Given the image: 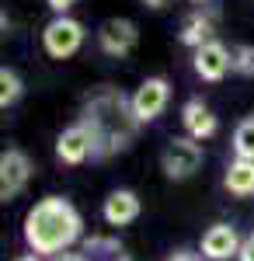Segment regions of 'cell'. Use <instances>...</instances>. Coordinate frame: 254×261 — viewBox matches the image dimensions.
<instances>
[{
	"mask_svg": "<svg viewBox=\"0 0 254 261\" xmlns=\"http://www.w3.org/2000/svg\"><path fill=\"white\" fill-rule=\"evenodd\" d=\"M223 185L237 199H251L254 195V161H234L226 167V174H223Z\"/></svg>",
	"mask_w": 254,
	"mask_h": 261,
	"instance_id": "obj_14",
	"label": "cell"
},
{
	"mask_svg": "<svg viewBox=\"0 0 254 261\" xmlns=\"http://www.w3.org/2000/svg\"><path fill=\"white\" fill-rule=\"evenodd\" d=\"M167 261H202V254L188 251V247H177L174 254H167Z\"/></svg>",
	"mask_w": 254,
	"mask_h": 261,
	"instance_id": "obj_19",
	"label": "cell"
},
{
	"mask_svg": "<svg viewBox=\"0 0 254 261\" xmlns=\"http://www.w3.org/2000/svg\"><path fill=\"white\" fill-rule=\"evenodd\" d=\"M129 101H133V119H136L139 125L160 119L164 108H167V101H171V81H167V77H146V81L129 94Z\"/></svg>",
	"mask_w": 254,
	"mask_h": 261,
	"instance_id": "obj_6",
	"label": "cell"
},
{
	"mask_svg": "<svg viewBox=\"0 0 254 261\" xmlns=\"http://www.w3.org/2000/svg\"><path fill=\"white\" fill-rule=\"evenodd\" d=\"M234 153H237V161H254V115H247V119L237 122Z\"/></svg>",
	"mask_w": 254,
	"mask_h": 261,
	"instance_id": "obj_16",
	"label": "cell"
},
{
	"mask_svg": "<svg viewBox=\"0 0 254 261\" xmlns=\"http://www.w3.org/2000/svg\"><path fill=\"white\" fill-rule=\"evenodd\" d=\"M139 4H143V7H150V11H164L171 0H139Z\"/></svg>",
	"mask_w": 254,
	"mask_h": 261,
	"instance_id": "obj_22",
	"label": "cell"
},
{
	"mask_svg": "<svg viewBox=\"0 0 254 261\" xmlns=\"http://www.w3.org/2000/svg\"><path fill=\"white\" fill-rule=\"evenodd\" d=\"M80 122L94 136V157L122 153L133 143V133H136V125H139L133 119V101L125 98L122 91H115V87H101L98 94L87 101Z\"/></svg>",
	"mask_w": 254,
	"mask_h": 261,
	"instance_id": "obj_2",
	"label": "cell"
},
{
	"mask_svg": "<svg viewBox=\"0 0 254 261\" xmlns=\"http://www.w3.org/2000/svg\"><path fill=\"white\" fill-rule=\"evenodd\" d=\"M177 42L188 49H202L206 42H213V14L209 11H192L177 28Z\"/></svg>",
	"mask_w": 254,
	"mask_h": 261,
	"instance_id": "obj_13",
	"label": "cell"
},
{
	"mask_svg": "<svg viewBox=\"0 0 254 261\" xmlns=\"http://www.w3.org/2000/svg\"><path fill=\"white\" fill-rule=\"evenodd\" d=\"M21 237L32 254L56 258V254H66L84 237V216L66 195H45L24 213Z\"/></svg>",
	"mask_w": 254,
	"mask_h": 261,
	"instance_id": "obj_1",
	"label": "cell"
},
{
	"mask_svg": "<svg viewBox=\"0 0 254 261\" xmlns=\"http://www.w3.org/2000/svg\"><path fill=\"white\" fill-rule=\"evenodd\" d=\"M56 157L66 167H80V164H87L94 157V136H91V129L80 119L56 136Z\"/></svg>",
	"mask_w": 254,
	"mask_h": 261,
	"instance_id": "obj_8",
	"label": "cell"
},
{
	"mask_svg": "<svg viewBox=\"0 0 254 261\" xmlns=\"http://www.w3.org/2000/svg\"><path fill=\"white\" fill-rule=\"evenodd\" d=\"M139 42V24L129 18H108L101 21L98 28V45L105 56H112V60H125L133 49H136Z\"/></svg>",
	"mask_w": 254,
	"mask_h": 261,
	"instance_id": "obj_7",
	"label": "cell"
},
{
	"mask_svg": "<svg viewBox=\"0 0 254 261\" xmlns=\"http://www.w3.org/2000/svg\"><path fill=\"white\" fill-rule=\"evenodd\" d=\"M202 164H206V150L192 136H174V140L164 146V153H160V171H164L167 181L195 178L198 171H202Z\"/></svg>",
	"mask_w": 254,
	"mask_h": 261,
	"instance_id": "obj_3",
	"label": "cell"
},
{
	"mask_svg": "<svg viewBox=\"0 0 254 261\" xmlns=\"http://www.w3.org/2000/svg\"><path fill=\"white\" fill-rule=\"evenodd\" d=\"M49 261H87V254H77V251H66V254H56Z\"/></svg>",
	"mask_w": 254,
	"mask_h": 261,
	"instance_id": "obj_21",
	"label": "cell"
},
{
	"mask_svg": "<svg viewBox=\"0 0 254 261\" xmlns=\"http://www.w3.org/2000/svg\"><path fill=\"white\" fill-rule=\"evenodd\" d=\"M181 129H185V136L206 143V140H213L216 133H219V119L213 115V108H209L202 98H188L185 105H181Z\"/></svg>",
	"mask_w": 254,
	"mask_h": 261,
	"instance_id": "obj_12",
	"label": "cell"
},
{
	"mask_svg": "<svg viewBox=\"0 0 254 261\" xmlns=\"http://www.w3.org/2000/svg\"><path fill=\"white\" fill-rule=\"evenodd\" d=\"M237 261H254V233H247V237H244V244H240V254H237Z\"/></svg>",
	"mask_w": 254,
	"mask_h": 261,
	"instance_id": "obj_18",
	"label": "cell"
},
{
	"mask_svg": "<svg viewBox=\"0 0 254 261\" xmlns=\"http://www.w3.org/2000/svg\"><path fill=\"white\" fill-rule=\"evenodd\" d=\"M35 174V164L32 157L21 150V146H7L0 153V202H14L28 188V181Z\"/></svg>",
	"mask_w": 254,
	"mask_h": 261,
	"instance_id": "obj_5",
	"label": "cell"
},
{
	"mask_svg": "<svg viewBox=\"0 0 254 261\" xmlns=\"http://www.w3.org/2000/svg\"><path fill=\"white\" fill-rule=\"evenodd\" d=\"M45 4H49V11H53V14L59 18V14H66V11H70L77 0H45Z\"/></svg>",
	"mask_w": 254,
	"mask_h": 261,
	"instance_id": "obj_20",
	"label": "cell"
},
{
	"mask_svg": "<svg viewBox=\"0 0 254 261\" xmlns=\"http://www.w3.org/2000/svg\"><path fill=\"white\" fill-rule=\"evenodd\" d=\"M192 66H195V73L202 77V81L219 84L230 70H234V53H230L219 39H213V42H206L202 49L192 53Z\"/></svg>",
	"mask_w": 254,
	"mask_h": 261,
	"instance_id": "obj_10",
	"label": "cell"
},
{
	"mask_svg": "<svg viewBox=\"0 0 254 261\" xmlns=\"http://www.w3.org/2000/svg\"><path fill=\"white\" fill-rule=\"evenodd\" d=\"M14 261H42L39 254H21V258H14Z\"/></svg>",
	"mask_w": 254,
	"mask_h": 261,
	"instance_id": "obj_23",
	"label": "cell"
},
{
	"mask_svg": "<svg viewBox=\"0 0 254 261\" xmlns=\"http://www.w3.org/2000/svg\"><path fill=\"white\" fill-rule=\"evenodd\" d=\"M240 244H244V237L237 233V226H230V223H213L202 233V241H198V254L206 261H230V258L240 254Z\"/></svg>",
	"mask_w": 254,
	"mask_h": 261,
	"instance_id": "obj_9",
	"label": "cell"
},
{
	"mask_svg": "<svg viewBox=\"0 0 254 261\" xmlns=\"http://www.w3.org/2000/svg\"><path fill=\"white\" fill-rule=\"evenodd\" d=\"M139 213H143V202H139V195L133 188H112L105 195V202H101V220L108 223L112 230L136 223Z\"/></svg>",
	"mask_w": 254,
	"mask_h": 261,
	"instance_id": "obj_11",
	"label": "cell"
},
{
	"mask_svg": "<svg viewBox=\"0 0 254 261\" xmlns=\"http://www.w3.org/2000/svg\"><path fill=\"white\" fill-rule=\"evenodd\" d=\"M234 70L244 77H254V45H237L234 49Z\"/></svg>",
	"mask_w": 254,
	"mask_h": 261,
	"instance_id": "obj_17",
	"label": "cell"
},
{
	"mask_svg": "<svg viewBox=\"0 0 254 261\" xmlns=\"http://www.w3.org/2000/svg\"><path fill=\"white\" fill-rule=\"evenodd\" d=\"M188 4H209V0H188Z\"/></svg>",
	"mask_w": 254,
	"mask_h": 261,
	"instance_id": "obj_24",
	"label": "cell"
},
{
	"mask_svg": "<svg viewBox=\"0 0 254 261\" xmlns=\"http://www.w3.org/2000/svg\"><path fill=\"white\" fill-rule=\"evenodd\" d=\"M84 39H87L84 21L70 18V14H59V18H53L42 28V49H45L49 60H70V56H77Z\"/></svg>",
	"mask_w": 254,
	"mask_h": 261,
	"instance_id": "obj_4",
	"label": "cell"
},
{
	"mask_svg": "<svg viewBox=\"0 0 254 261\" xmlns=\"http://www.w3.org/2000/svg\"><path fill=\"white\" fill-rule=\"evenodd\" d=\"M24 94V81L18 77V70H11V66H4L0 70V108L7 112V108H14Z\"/></svg>",
	"mask_w": 254,
	"mask_h": 261,
	"instance_id": "obj_15",
	"label": "cell"
}]
</instances>
